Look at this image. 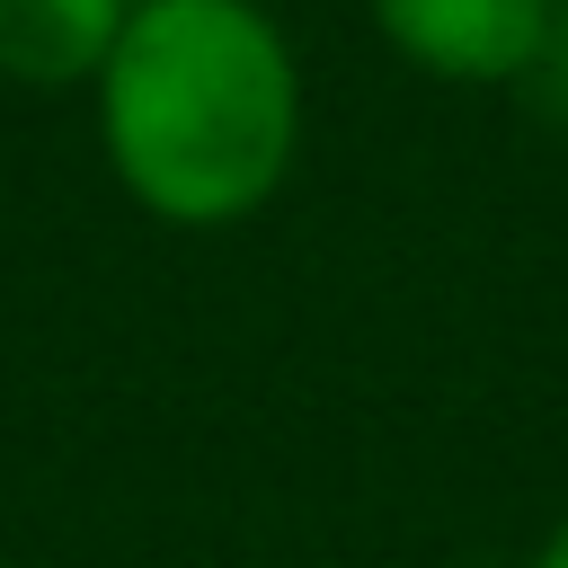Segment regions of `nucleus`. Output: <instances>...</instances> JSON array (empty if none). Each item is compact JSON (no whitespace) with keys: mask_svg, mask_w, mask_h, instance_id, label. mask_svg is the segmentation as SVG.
Listing matches in <instances>:
<instances>
[{"mask_svg":"<svg viewBox=\"0 0 568 568\" xmlns=\"http://www.w3.org/2000/svg\"><path fill=\"white\" fill-rule=\"evenodd\" d=\"M98 89L115 186L178 222H248L302 151V62L257 0H133Z\"/></svg>","mask_w":568,"mask_h":568,"instance_id":"obj_1","label":"nucleus"},{"mask_svg":"<svg viewBox=\"0 0 568 568\" xmlns=\"http://www.w3.org/2000/svg\"><path fill=\"white\" fill-rule=\"evenodd\" d=\"M373 27L408 71L497 89V80L541 71L559 36V0H373Z\"/></svg>","mask_w":568,"mask_h":568,"instance_id":"obj_2","label":"nucleus"},{"mask_svg":"<svg viewBox=\"0 0 568 568\" xmlns=\"http://www.w3.org/2000/svg\"><path fill=\"white\" fill-rule=\"evenodd\" d=\"M133 0H0V80L18 89H71L98 80Z\"/></svg>","mask_w":568,"mask_h":568,"instance_id":"obj_3","label":"nucleus"},{"mask_svg":"<svg viewBox=\"0 0 568 568\" xmlns=\"http://www.w3.org/2000/svg\"><path fill=\"white\" fill-rule=\"evenodd\" d=\"M532 568H568V515H559V524H550V541H541V550H532Z\"/></svg>","mask_w":568,"mask_h":568,"instance_id":"obj_4","label":"nucleus"}]
</instances>
